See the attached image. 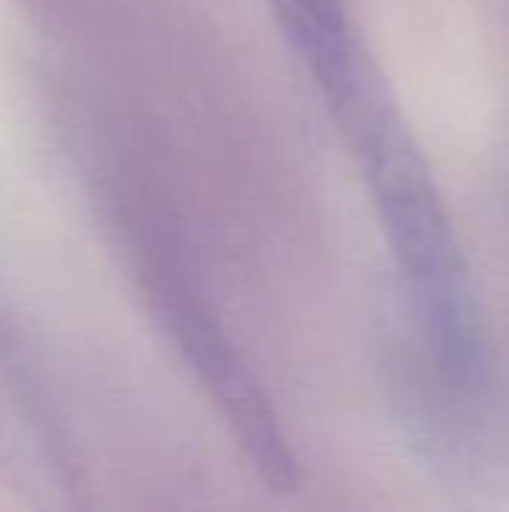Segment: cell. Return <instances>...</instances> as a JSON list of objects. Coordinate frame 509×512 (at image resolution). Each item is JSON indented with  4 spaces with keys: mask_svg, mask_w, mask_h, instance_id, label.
I'll return each instance as SVG.
<instances>
[{
    "mask_svg": "<svg viewBox=\"0 0 509 512\" xmlns=\"http://www.w3.org/2000/svg\"><path fill=\"white\" fill-rule=\"evenodd\" d=\"M147 276L162 327L168 330L186 363L198 372L216 405L225 411V420L246 447L252 468L270 486H276V492H291L297 486L300 465L261 384L243 366L234 342L225 336L213 312L198 300L177 264L165 258L153 261Z\"/></svg>",
    "mask_w": 509,
    "mask_h": 512,
    "instance_id": "1",
    "label": "cell"
}]
</instances>
